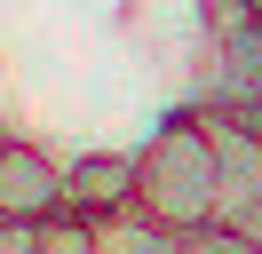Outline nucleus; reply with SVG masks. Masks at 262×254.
Returning <instances> with one entry per match:
<instances>
[{"label":"nucleus","instance_id":"obj_1","mask_svg":"<svg viewBox=\"0 0 262 254\" xmlns=\"http://www.w3.org/2000/svg\"><path fill=\"white\" fill-rule=\"evenodd\" d=\"M214 143H207V119L199 111H183V119H167L159 135L135 151V206H143L151 222H167V230H207L214 222Z\"/></svg>","mask_w":262,"mask_h":254},{"label":"nucleus","instance_id":"obj_2","mask_svg":"<svg viewBox=\"0 0 262 254\" xmlns=\"http://www.w3.org/2000/svg\"><path fill=\"white\" fill-rule=\"evenodd\" d=\"M0 215H8V222H32V230L64 215V167H56L40 143L0 135Z\"/></svg>","mask_w":262,"mask_h":254},{"label":"nucleus","instance_id":"obj_3","mask_svg":"<svg viewBox=\"0 0 262 254\" xmlns=\"http://www.w3.org/2000/svg\"><path fill=\"white\" fill-rule=\"evenodd\" d=\"M207 119V143H214V222H238L246 206L262 199V127L246 119H214V111H199Z\"/></svg>","mask_w":262,"mask_h":254},{"label":"nucleus","instance_id":"obj_4","mask_svg":"<svg viewBox=\"0 0 262 254\" xmlns=\"http://www.w3.org/2000/svg\"><path fill=\"white\" fill-rule=\"evenodd\" d=\"M135 206V151H88L64 167V215L80 222H112Z\"/></svg>","mask_w":262,"mask_h":254},{"label":"nucleus","instance_id":"obj_5","mask_svg":"<svg viewBox=\"0 0 262 254\" xmlns=\"http://www.w3.org/2000/svg\"><path fill=\"white\" fill-rule=\"evenodd\" d=\"M96 254H191V238L167 230V222H151L143 206H127V215L96 222Z\"/></svg>","mask_w":262,"mask_h":254},{"label":"nucleus","instance_id":"obj_6","mask_svg":"<svg viewBox=\"0 0 262 254\" xmlns=\"http://www.w3.org/2000/svg\"><path fill=\"white\" fill-rule=\"evenodd\" d=\"M32 254H96V222H80V215L40 222V246H32Z\"/></svg>","mask_w":262,"mask_h":254},{"label":"nucleus","instance_id":"obj_7","mask_svg":"<svg viewBox=\"0 0 262 254\" xmlns=\"http://www.w3.org/2000/svg\"><path fill=\"white\" fill-rule=\"evenodd\" d=\"M32 246H40L32 222H8V215H0V254H32Z\"/></svg>","mask_w":262,"mask_h":254},{"label":"nucleus","instance_id":"obj_8","mask_svg":"<svg viewBox=\"0 0 262 254\" xmlns=\"http://www.w3.org/2000/svg\"><path fill=\"white\" fill-rule=\"evenodd\" d=\"M230 230H238V238H246V246H254V254H262V199H254V206H246V215H238V222H230Z\"/></svg>","mask_w":262,"mask_h":254}]
</instances>
